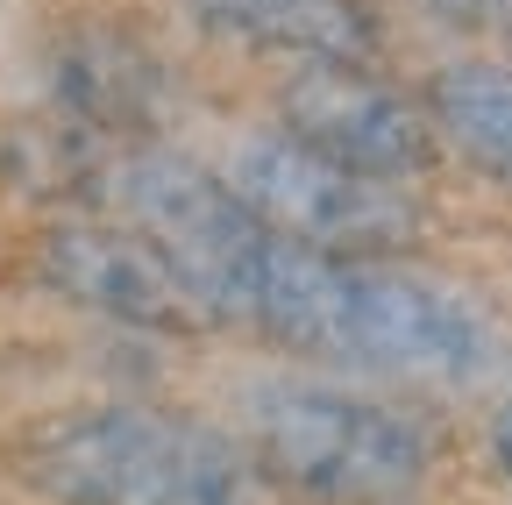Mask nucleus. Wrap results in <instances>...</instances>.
<instances>
[{"instance_id": "nucleus-4", "label": "nucleus", "mask_w": 512, "mask_h": 505, "mask_svg": "<svg viewBox=\"0 0 512 505\" xmlns=\"http://www.w3.org/2000/svg\"><path fill=\"white\" fill-rule=\"evenodd\" d=\"M114 200L128 207L143 242H157V257L192 285V299L214 321H249V299L264 285L278 235L228 193V178L171 150H136L114 164Z\"/></svg>"}, {"instance_id": "nucleus-3", "label": "nucleus", "mask_w": 512, "mask_h": 505, "mask_svg": "<svg viewBox=\"0 0 512 505\" xmlns=\"http://www.w3.org/2000/svg\"><path fill=\"white\" fill-rule=\"evenodd\" d=\"M36 484L64 505H242V463L228 441L143 406L64 420L36 449Z\"/></svg>"}, {"instance_id": "nucleus-6", "label": "nucleus", "mask_w": 512, "mask_h": 505, "mask_svg": "<svg viewBox=\"0 0 512 505\" xmlns=\"http://www.w3.org/2000/svg\"><path fill=\"white\" fill-rule=\"evenodd\" d=\"M278 114L292 143L335 157L363 178H406V171H427L434 157L427 114L384 79H370L363 65H299L278 93Z\"/></svg>"}, {"instance_id": "nucleus-5", "label": "nucleus", "mask_w": 512, "mask_h": 505, "mask_svg": "<svg viewBox=\"0 0 512 505\" xmlns=\"http://www.w3.org/2000/svg\"><path fill=\"white\" fill-rule=\"evenodd\" d=\"M228 193L271 235L342 264H370L377 249H399L420 228V207L392 178H363L292 136H249L228 164Z\"/></svg>"}, {"instance_id": "nucleus-1", "label": "nucleus", "mask_w": 512, "mask_h": 505, "mask_svg": "<svg viewBox=\"0 0 512 505\" xmlns=\"http://www.w3.org/2000/svg\"><path fill=\"white\" fill-rule=\"evenodd\" d=\"M249 328L285 349L377 377H413V385H470L491 363V328L463 292L399 264L313 257L285 235L249 299Z\"/></svg>"}, {"instance_id": "nucleus-8", "label": "nucleus", "mask_w": 512, "mask_h": 505, "mask_svg": "<svg viewBox=\"0 0 512 505\" xmlns=\"http://www.w3.org/2000/svg\"><path fill=\"white\" fill-rule=\"evenodd\" d=\"M192 15L256 50H292L299 65H363L377 50L363 0H192Z\"/></svg>"}, {"instance_id": "nucleus-7", "label": "nucleus", "mask_w": 512, "mask_h": 505, "mask_svg": "<svg viewBox=\"0 0 512 505\" xmlns=\"http://www.w3.org/2000/svg\"><path fill=\"white\" fill-rule=\"evenodd\" d=\"M36 271H43V285H57L72 306L107 313V321H128V328L185 335V328L207 321V306L192 299V285L157 257V242L128 235V228H100V221L50 228Z\"/></svg>"}, {"instance_id": "nucleus-2", "label": "nucleus", "mask_w": 512, "mask_h": 505, "mask_svg": "<svg viewBox=\"0 0 512 505\" xmlns=\"http://www.w3.org/2000/svg\"><path fill=\"white\" fill-rule=\"evenodd\" d=\"M242 427L256 463L313 505H413L434 470L420 420L342 385H313V377L249 385Z\"/></svg>"}, {"instance_id": "nucleus-9", "label": "nucleus", "mask_w": 512, "mask_h": 505, "mask_svg": "<svg viewBox=\"0 0 512 505\" xmlns=\"http://www.w3.org/2000/svg\"><path fill=\"white\" fill-rule=\"evenodd\" d=\"M434 121L448 143L512 185V72L505 65H448L434 79Z\"/></svg>"}, {"instance_id": "nucleus-12", "label": "nucleus", "mask_w": 512, "mask_h": 505, "mask_svg": "<svg viewBox=\"0 0 512 505\" xmlns=\"http://www.w3.org/2000/svg\"><path fill=\"white\" fill-rule=\"evenodd\" d=\"M505 15H512V8H505Z\"/></svg>"}, {"instance_id": "nucleus-10", "label": "nucleus", "mask_w": 512, "mask_h": 505, "mask_svg": "<svg viewBox=\"0 0 512 505\" xmlns=\"http://www.w3.org/2000/svg\"><path fill=\"white\" fill-rule=\"evenodd\" d=\"M434 15H448V22H491V15H505L512 0H427Z\"/></svg>"}, {"instance_id": "nucleus-11", "label": "nucleus", "mask_w": 512, "mask_h": 505, "mask_svg": "<svg viewBox=\"0 0 512 505\" xmlns=\"http://www.w3.org/2000/svg\"><path fill=\"white\" fill-rule=\"evenodd\" d=\"M498 470H505V484H512V413L498 420Z\"/></svg>"}]
</instances>
